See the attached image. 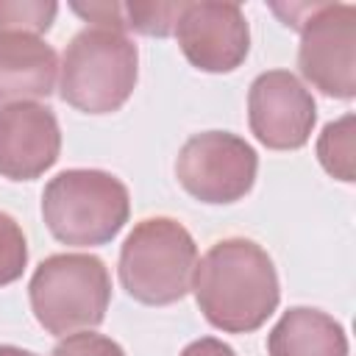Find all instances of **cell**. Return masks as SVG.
<instances>
[{"mask_svg": "<svg viewBox=\"0 0 356 356\" xmlns=\"http://www.w3.org/2000/svg\"><path fill=\"white\" fill-rule=\"evenodd\" d=\"M192 289L203 317L225 334L261 328L281 300L270 253L245 236L214 242L195 264Z\"/></svg>", "mask_w": 356, "mask_h": 356, "instance_id": "6da1fadb", "label": "cell"}, {"mask_svg": "<svg viewBox=\"0 0 356 356\" xmlns=\"http://www.w3.org/2000/svg\"><path fill=\"white\" fill-rule=\"evenodd\" d=\"M131 214L128 186L106 170H64L42 192V217L47 231L72 248L111 242Z\"/></svg>", "mask_w": 356, "mask_h": 356, "instance_id": "7a4b0ae2", "label": "cell"}, {"mask_svg": "<svg viewBox=\"0 0 356 356\" xmlns=\"http://www.w3.org/2000/svg\"><path fill=\"white\" fill-rule=\"evenodd\" d=\"M28 300L36 323L67 337L103 323L111 303V275L103 259L92 253H53L33 270Z\"/></svg>", "mask_w": 356, "mask_h": 356, "instance_id": "3957f363", "label": "cell"}, {"mask_svg": "<svg viewBox=\"0 0 356 356\" xmlns=\"http://www.w3.org/2000/svg\"><path fill=\"white\" fill-rule=\"evenodd\" d=\"M197 245L172 217H147L131 228L120 248L122 289L145 306H170L192 289Z\"/></svg>", "mask_w": 356, "mask_h": 356, "instance_id": "277c9868", "label": "cell"}, {"mask_svg": "<svg viewBox=\"0 0 356 356\" xmlns=\"http://www.w3.org/2000/svg\"><path fill=\"white\" fill-rule=\"evenodd\" d=\"M136 75V44L122 31L89 25L61 56V100L83 114H111L128 103Z\"/></svg>", "mask_w": 356, "mask_h": 356, "instance_id": "5b68a950", "label": "cell"}, {"mask_svg": "<svg viewBox=\"0 0 356 356\" xmlns=\"http://www.w3.org/2000/svg\"><path fill=\"white\" fill-rule=\"evenodd\" d=\"M295 28L300 75L323 95L350 100L356 95V6L314 3Z\"/></svg>", "mask_w": 356, "mask_h": 356, "instance_id": "8992f818", "label": "cell"}, {"mask_svg": "<svg viewBox=\"0 0 356 356\" xmlns=\"http://www.w3.org/2000/svg\"><path fill=\"white\" fill-rule=\"evenodd\" d=\"M259 172L256 150L231 131H203L184 142L175 159L178 184L200 203L225 206L242 200Z\"/></svg>", "mask_w": 356, "mask_h": 356, "instance_id": "52a82bcc", "label": "cell"}, {"mask_svg": "<svg viewBox=\"0 0 356 356\" xmlns=\"http://www.w3.org/2000/svg\"><path fill=\"white\" fill-rule=\"evenodd\" d=\"M248 122L253 136L270 150H298L309 142L317 122L312 92L289 70L256 75L248 92Z\"/></svg>", "mask_w": 356, "mask_h": 356, "instance_id": "ba28073f", "label": "cell"}, {"mask_svg": "<svg viewBox=\"0 0 356 356\" xmlns=\"http://www.w3.org/2000/svg\"><path fill=\"white\" fill-rule=\"evenodd\" d=\"M175 39L186 61L200 72H234L250 50V28L242 6L220 0L184 3Z\"/></svg>", "mask_w": 356, "mask_h": 356, "instance_id": "9c48e42d", "label": "cell"}, {"mask_svg": "<svg viewBox=\"0 0 356 356\" xmlns=\"http://www.w3.org/2000/svg\"><path fill=\"white\" fill-rule=\"evenodd\" d=\"M61 153V128L50 106L11 103L0 108V175L33 181L44 175Z\"/></svg>", "mask_w": 356, "mask_h": 356, "instance_id": "30bf717a", "label": "cell"}, {"mask_svg": "<svg viewBox=\"0 0 356 356\" xmlns=\"http://www.w3.org/2000/svg\"><path fill=\"white\" fill-rule=\"evenodd\" d=\"M58 56L31 33H0V108L47 97L56 86Z\"/></svg>", "mask_w": 356, "mask_h": 356, "instance_id": "8fae6325", "label": "cell"}, {"mask_svg": "<svg viewBox=\"0 0 356 356\" xmlns=\"http://www.w3.org/2000/svg\"><path fill=\"white\" fill-rule=\"evenodd\" d=\"M267 356H348V334L331 314L292 306L270 328Z\"/></svg>", "mask_w": 356, "mask_h": 356, "instance_id": "7c38bea8", "label": "cell"}, {"mask_svg": "<svg viewBox=\"0 0 356 356\" xmlns=\"http://www.w3.org/2000/svg\"><path fill=\"white\" fill-rule=\"evenodd\" d=\"M353 114H345L334 122H328L317 139V159L323 170L331 178H339L345 184L356 181V167H353Z\"/></svg>", "mask_w": 356, "mask_h": 356, "instance_id": "4fadbf2b", "label": "cell"}, {"mask_svg": "<svg viewBox=\"0 0 356 356\" xmlns=\"http://www.w3.org/2000/svg\"><path fill=\"white\" fill-rule=\"evenodd\" d=\"M58 14L53 0H0V33H31L50 31Z\"/></svg>", "mask_w": 356, "mask_h": 356, "instance_id": "5bb4252c", "label": "cell"}, {"mask_svg": "<svg viewBox=\"0 0 356 356\" xmlns=\"http://www.w3.org/2000/svg\"><path fill=\"white\" fill-rule=\"evenodd\" d=\"M184 3H122L125 28L145 36H167L175 31Z\"/></svg>", "mask_w": 356, "mask_h": 356, "instance_id": "9a60e30c", "label": "cell"}, {"mask_svg": "<svg viewBox=\"0 0 356 356\" xmlns=\"http://www.w3.org/2000/svg\"><path fill=\"white\" fill-rule=\"evenodd\" d=\"M28 264V242L19 222L0 211V286L14 284Z\"/></svg>", "mask_w": 356, "mask_h": 356, "instance_id": "2e32d148", "label": "cell"}, {"mask_svg": "<svg viewBox=\"0 0 356 356\" xmlns=\"http://www.w3.org/2000/svg\"><path fill=\"white\" fill-rule=\"evenodd\" d=\"M50 356H125V350L111 337H103L95 331H75V334H67L53 348Z\"/></svg>", "mask_w": 356, "mask_h": 356, "instance_id": "e0dca14e", "label": "cell"}, {"mask_svg": "<svg viewBox=\"0 0 356 356\" xmlns=\"http://www.w3.org/2000/svg\"><path fill=\"white\" fill-rule=\"evenodd\" d=\"M181 356H236L231 345H225L222 339H214V337H203V339H195L189 342Z\"/></svg>", "mask_w": 356, "mask_h": 356, "instance_id": "ac0fdd59", "label": "cell"}, {"mask_svg": "<svg viewBox=\"0 0 356 356\" xmlns=\"http://www.w3.org/2000/svg\"><path fill=\"white\" fill-rule=\"evenodd\" d=\"M0 356H36L33 350L17 348V345H0Z\"/></svg>", "mask_w": 356, "mask_h": 356, "instance_id": "d6986e66", "label": "cell"}]
</instances>
